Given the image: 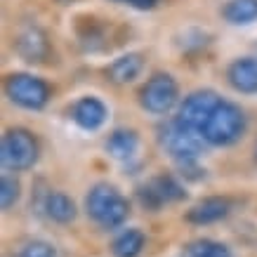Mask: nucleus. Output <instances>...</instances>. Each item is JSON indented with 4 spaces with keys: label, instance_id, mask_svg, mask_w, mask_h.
Masks as SVG:
<instances>
[{
    "label": "nucleus",
    "instance_id": "a211bd4d",
    "mask_svg": "<svg viewBox=\"0 0 257 257\" xmlns=\"http://www.w3.org/2000/svg\"><path fill=\"white\" fill-rule=\"evenodd\" d=\"M182 257H234L229 245L212 238H196V241L187 243L182 250Z\"/></svg>",
    "mask_w": 257,
    "mask_h": 257
},
{
    "label": "nucleus",
    "instance_id": "412c9836",
    "mask_svg": "<svg viewBox=\"0 0 257 257\" xmlns=\"http://www.w3.org/2000/svg\"><path fill=\"white\" fill-rule=\"evenodd\" d=\"M17 257H57V250L45 241H31L24 245Z\"/></svg>",
    "mask_w": 257,
    "mask_h": 257
},
{
    "label": "nucleus",
    "instance_id": "9d476101",
    "mask_svg": "<svg viewBox=\"0 0 257 257\" xmlns=\"http://www.w3.org/2000/svg\"><path fill=\"white\" fill-rule=\"evenodd\" d=\"M15 52L22 57L24 62H29V64L45 62L47 55H50V43H47V36L40 31L38 26H26L24 31L17 33Z\"/></svg>",
    "mask_w": 257,
    "mask_h": 257
},
{
    "label": "nucleus",
    "instance_id": "20e7f679",
    "mask_svg": "<svg viewBox=\"0 0 257 257\" xmlns=\"http://www.w3.org/2000/svg\"><path fill=\"white\" fill-rule=\"evenodd\" d=\"M179 101V85L170 73H154L142 85L140 104L147 113L154 116H168Z\"/></svg>",
    "mask_w": 257,
    "mask_h": 257
},
{
    "label": "nucleus",
    "instance_id": "6e6552de",
    "mask_svg": "<svg viewBox=\"0 0 257 257\" xmlns=\"http://www.w3.org/2000/svg\"><path fill=\"white\" fill-rule=\"evenodd\" d=\"M71 118H73V123L78 125L83 133H97V130H101L104 123H106L109 109H106V104H104L99 97L85 94V97H80V99L73 104Z\"/></svg>",
    "mask_w": 257,
    "mask_h": 257
},
{
    "label": "nucleus",
    "instance_id": "0eeeda50",
    "mask_svg": "<svg viewBox=\"0 0 257 257\" xmlns=\"http://www.w3.org/2000/svg\"><path fill=\"white\" fill-rule=\"evenodd\" d=\"M187 196L184 187L172 175H156L137 189V198L147 210H161L168 203H177Z\"/></svg>",
    "mask_w": 257,
    "mask_h": 257
},
{
    "label": "nucleus",
    "instance_id": "ddd939ff",
    "mask_svg": "<svg viewBox=\"0 0 257 257\" xmlns=\"http://www.w3.org/2000/svg\"><path fill=\"white\" fill-rule=\"evenodd\" d=\"M106 151H109L111 158H116V161H133L137 156V151H140V135L135 133V130H127V127H118L113 133L109 135V140H106Z\"/></svg>",
    "mask_w": 257,
    "mask_h": 257
},
{
    "label": "nucleus",
    "instance_id": "f257e3e1",
    "mask_svg": "<svg viewBox=\"0 0 257 257\" xmlns=\"http://www.w3.org/2000/svg\"><path fill=\"white\" fill-rule=\"evenodd\" d=\"M245 133V113L238 104L222 99L219 106L212 111L208 123L203 125L201 137L210 147H231Z\"/></svg>",
    "mask_w": 257,
    "mask_h": 257
},
{
    "label": "nucleus",
    "instance_id": "aec40b11",
    "mask_svg": "<svg viewBox=\"0 0 257 257\" xmlns=\"http://www.w3.org/2000/svg\"><path fill=\"white\" fill-rule=\"evenodd\" d=\"M19 196H22L19 179H17L15 175H3V179H0V205H3V210L15 208L17 201H19Z\"/></svg>",
    "mask_w": 257,
    "mask_h": 257
},
{
    "label": "nucleus",
    "instance_id": "f8f14e48",
    "mask_svg": "<svg viewBox=\"0 0 257 257\" xmlns=\"http://www.w3.org/2000/svg\"><path fill=\"white\" fill-rule=\"evenodd\" d=\"M120 196L123 194H120L113 184H109V182H99V184H94V187L87 191V196H85L87 217L94 219V222L99 224L101 217L109 212V208L118 201V198H120Z\"/></svg>",
    "mask_w": 257,
    "mask_h": 257
},
{
    "label": "nucleus",
    "instance_id": "423d86ee",
    "mask_svg": "<svg viewBox=\"0 0 257 257\" xmlns=\"http://www.w3.org/2000/svg\"><path fill=\"white\" fill-rule=\"evenodd\" d=\"M219 101H222V97H219L215 90H208V87L194 90V92H189L187 97L182 99L175 118H177L187 130L201 135L203 125L208 123V118H210L212 111L219 106Z\"/></svg>",
    "mask_w": 257,
    "mask_h": 257
},
{
    "label": "nucleus",
    "instance_id": "39448f33",
    "mask_svg": "<svg viewBox=\"0 0 257 257\" xmlns=\"http://www.w3.org/2000/svg\"><path fill=\"white\" fill-rule=\"evenodd\" d=\"M10 101L26 111H40L50 101V85L33 73H12L5 83Z\"/></svg>",
    "mask_w": 257,
    "mask_h": 257
},
{
    "label": "nucleus",
    "instance_id": "4468645a",
    "mask_svg": "<svg viewBox=\"0 0 257 257\" xmlns=\"http://www.w3.org/2000/svg\"><path fill=\"white\" fill-rule=\"evenodd\" d=\"M142 69H144V59H142L140 52H127V55L116 57V59L109 64L106 76H109L116 85H127V83H133V80L140 76Z\"/></svg>",
    "mask_w": 257,
    "mask_h": 257
},
{
    "label": "nucleus",
    "instance_id": "4be33fe9",
    "mask_svg": "<svg viewBox=\"0 0 257 257\" xmlns=\"http://www.w3.org/2000/svg\"><path fill=\"white\" fill-rule=\"evenodd\" d=\"M116 3H125V5H130V8H135V10H142V12L154 10L158 5V0H116Z\"/></svg>",
    "mask_w": 257,
    "mask_h": 257
},
{
    "label": "nucleus",
    "instance_id": "f3484780",
    "mask_svg": "<svg viewBox=\"0 0 257 257\" xmlns=\"http://www.w3.org/2000/svg\"><path fill=\"white\" fill-rule=\"evenodd\" d=\"M144 241L147 238L140 229H125L111 243L113 257H140V252L144 250Z\"/></svg>",
    "mask_w": 257,
    "mask_h": 257
},
{
    "label": "nucleus",
    "instance_id": "5701e85b",
    "mask_svg": "<svg viewBox=\"0 0 257 257\" xmlns=\"http://www.w3.org/2000/svg\"><path fill=\"white\" fill-rule=\"evenodd\" d=\"M255 161H257V147H255Z\"/></svg>",
    "mask_w": 257,
    "mask_h": 257
},
{
    "label": "nucleus",
    "instance_id": "9b49d317",
    "mask_svg": "<svg viewBox=\"0 0 257 257\" xmlns=\"http://www.w3.org/2000/svg\"><path fill=\"white\" fill-rule=\"evenodd\" d=\"M226 80L241 94H257V57H238L229 64Z\"/></svg>",
    "mask_w": 257,
    "mask_h": 257
},
{
    "label": "nucleus",
    "instance_id": "2eb2a0df",
    "mask_svg": "<svg viewBox=\"0 0 257 257\" xmlns=\"http://www.w3.org/2000/svg\"><path fill=\"white\" fill-rule=\"evenodd\" d=\"M43 210L52 222L57 224H69L76 219V203L71 196H66L64 191H47L43 198Z\"/></svg>",
    "mask_w": 257,
    "mask_h": 257
},
{
    "label": "nucleus",
    "instance_id": "1a4fd4ad",
    "mask_svg": "<svg viewBox=\"0 0 257 257\" xmlns=\"http://www.w3.org/2000/svg\"><path fill=\"white\" fill-rule=\"evenodd\" d=\"M231 208H234L231 198H226V196H208V198L194 203L187 210L184 219H187L189 224H196V226L215 224L219 219H224L231 212Z\"/></svg>",
    "mask_w": 257,
    "mask_h": 257
},
{
    "label": "nucleus",
    "instance_id": "f03ea898",
    "mask_svg": "<svg viewBox=\"0 0 257 257\" xmlns=\"http://www.w3.org/2000/svg\"><path fill=\"white\" fill-rule=\"evenodd\" d=\"M158 144L163 147V151L172 161H177V165H194L198 163V158L203 154V137L198 133H191L177 118L165 120L158 127Z\"/></svg>",
    "mask_w": 257,
    "mask_h": 257
},
{
    "label": "nucleus",
    "instance_id": "7ed1b4c3",
    "mask_svg": "<svg viewBox=\"0 0 257 257\" xmlns=\"http://www.w3.org/2000/svg\"><path fill=\"white\" fill-rule=\"evenodd\" d=\"M38 140L33 133L24 130V127H12L3 135L0 142V163L10 172H24L31 170L38 163Z\"/></svg>",
    "mask_w": 257,
    "mask_h": 257
},
{
    "label": "nucleus",
    "instance_id": "dca6fc26",
    "mask_svg": "<svg viewBox=\"0 0 257 257\" xmlns=\"http://www.w3.org/2000/svg\"><path fill=\"white\" fill-rule=\"evenodd\" d=\"M222 17L231 26H248L257 22V0H226Z\"/></svg>",
    "mask_w": 257,
    "mask_h": 257
},
{
    "label": "nucleus",
    "instance_id": "6ab92c4d",
    "mask_svg": "<svg viewBox=\"0 0 257 257\" xmlns=\"http://www.w3.org/2000/svg\"><path fill=\"white\" fill-rule=\"evenodd\" d=\"M127 215H130V203H127V198H125V196H120V198H118V201L109 208V212L101 217L99 226H101V229H118V226L125 224Z\"/></svg>",
    "mask_w": 257,
    "mask_h": 257
}]
</instances>
